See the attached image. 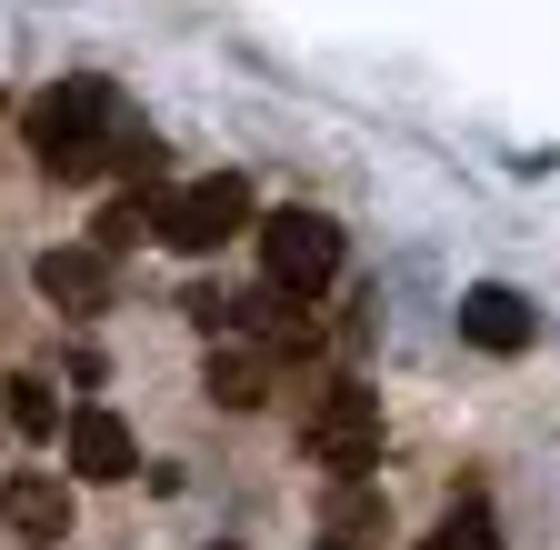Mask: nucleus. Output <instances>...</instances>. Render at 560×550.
<instances>
[{"label":"nucleus","instance_id":"4","mask_svg":"<svg viewBox=\"0 0 560 550\" xmlns=\"http://www.w3.org/2000/svg\"><path fill=\"white\" fill-rule=\"evenodd\" d=\"M260 270L280 291H330L340 281V221H320V211H270L260 221Z\"/></svg>","mask_w":560,"mask_h":550},{"label":"nucleus","instance_id":"7","mask_svg":"<svg viewBox=\"0 0 560 550\" xmlns=\"http://www.w3.org/2000/svg\"><path fill=\"white\" fill-rule=\"evenodd\" d=\"M70 470L81 480H130L140 470V441L120 410H70Z\"/></svg>","mask_w":560,"mask_h":550},{"label":"nucleus","instance_id":"13","mask_svg":"<svg viewBox=\"0 0 560 550\" xmlns=\"http://www.w3.org/2000/svg\"><path fill=\"white\" fill-rule=\"evenodd\" d=\"M0 421H11V410H0Z\"/></svg>","mask_w":560,"mask_h":550},{"label":"nucleus","instance_id":"3","mask_svg":"<svg viewBox=\"0 0 560 550\" xmlns=\"http://www.w3.org/2000/svg\"><path fill=\"white\" fill-rule=\"evenodd\" d=\"M241 231H250V180H241V171H210V180L171 190V211H161V241H171L180 260H210V250L241 241Z\"/></svg>","mask_w":560,"mask_h":550},{"label":"nucleus","instance_id":"2","mask_svg":"<svg viewBox=\"0 0 560 550\" xmlns=\"http://www.w3.org/2000/svg\"><path fill=\"white\" fill-rule=\"evenodd\" d=\"M301 450H311L320 470H340V480L381 470V390H361V381H330V390L301 410Z\"/></svg>","mask_w":560,"mask_h":550},{"label":"nucleus","instance_id":"5","mask_svg":"<svg viewBox=\"0 0 560 550\" xmlns=\"http://www.w3.org/2000/svg\"><path fill=\"white\" fill-rule=\"evenodd\" d=\"M460 340H470V351H490V361H521L530 340H540L530 291H511V281H470V291H460Z\"/></svg>","mask_w":560,"mask_h":550},{"label":"nucleus","instance_id":"10","mask_svg":"<svg viewBox=\"0 0 560 550\" xmlns=\"http://www.w3.org/2000/svg\"><path fill=\"white\" fill-rule=\"evenodd\" d=\"M0 410H11V431L21 441H60V400H50V381H0Z\"/></svg>","mask_w":560,"mask_h":550},{"label":"nucleus","instance_id":"12","mask_svg":"<svg viewBox=\"0 0 560 550\" xmlns=\"http://www.w3.org/2000/svg\"><path fill=\"white\" fill-rule=\"evenodd\" d=\"M320 550H350V540H320Z\"/></svg>","mask_w":560,"mask_h":550},{"label":"nucleus","instance_id":"9","mask_svg":"<svg viewBox=\"0 0 560 550\" xmlns=\"http://www.w3.org/2000/svg\"><path fill=\"white\" fill-rule=\"evenodd\" d=\"M0 511H11L31 540H60V530H70V491H60V480H11V491H0Z\"/></svg>","mask_w":560,"mask_h":550},{"label":"nucleus","instance_id":"1","mask_svg":"<svg viewBox=\"0 0 560 550\" xmlns=\"http://www.w3.org/2000/svg\"><path fill=\"white\" fill-rule=\"evenodd\" d=\"M21 130H31V151H40L50 180H91V171L120 151V101H110V81L70 71L60 91H40V101L21 110Z\"/></svg>","mask_w":560,"mask_h":550},{"label":"nucleus","instance_id":"14","mask_svg":"<svg viewBox=\"0 0 560 550\" xmlns=\"http://www.w3.org/2000/svg\"><path fill=\"white\" fill-rule=\"evenodd\" d=\"M221 550H231V540H221Z\"/></svg>","mask_w":560,"mask_h":550},{"label":"nucleus","instance_id":"8","mask_svg":"<svg viewBox=\"0 0 560 550\" xmlns=\"http://www.w3.org/2000/svg\"><path fill=\"white\" fill-rule=\"evenodd\" d=\"M200 390L221 400V410H260V400H270V361L241 351V340H221V351H210V371H200Z\"/></svg>","mask_w":560,"mask_h":550},{"label":"nucleus","instance_id":"6","mask_svg":"<svg viewBox=\"0 0 560 550\" xmlns=\"http://www.w3.org/2000/svg\"><path fill=\"white\" fill-rule=\"evenodd\" d=\"M31 291H40L50 311H110V250H101V241L40 250V260H31Z\"/></svg>","mask_w":560,"mask_h":550},{"label":"nucleus","instance_id":"11","mask_svg":"<svg viewBox=\"0 0 560 550\" xmlns=\"http://www.w3.org/2000/svg\"><path fill=\"white\" fill-rule=\"evenodd\" d=\"M420 550H501V520H490V501H451Z\"/></svg>","mask_w":560,"mask_h":550}]
</instances>
